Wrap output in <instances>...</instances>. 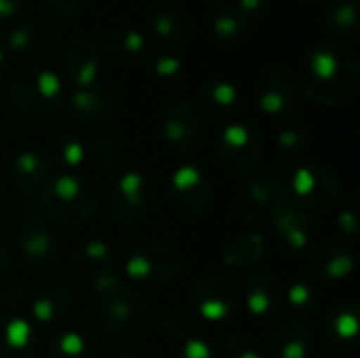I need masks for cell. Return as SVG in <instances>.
I'll return each mask as SVG.
<instances>
[{
	"instance_id": "cell-7",
	"label": "cell",
	"mask_w": 360,
	"mask_h": 358,
	"mask_svg": "<svg viewBox=\"0 0 360 358\" xmlns=\"http://www.w3.org/2000/svg\"><path fill=\"white\" fill-rule=\"evenodd\" d=\"M146 34L137 27H116L103 40V53L112 63L131 65L146 53Z\"/></svg>"
},
{
	"instance_id": "cell-17",
	"label": "cell",
	"mask_w": 360,
	"mask_h": 358,
	"mask_svg": "<svg viewBox=\"0 0 360 358\" xmlns=\"http://www.w3.org/2000/svg\"><path fill=\"white\" fill-rule=\"evenodd\" d=\"M213 2H217V4H221V6H226V4H230L232 0H213Z\"/></svg>"
},
{
	"instance_id": "cell-4",
	"label": "cell",
	"mask_w": 360,
	"mask_h": 358,
	"mask_svg": "<svg viewBox=\"0 0 360 358\" xmlns=\"http://www.w3.org/2000/svg\"><path fill=\"white\" fill-rule=\"evenodd\" d=\"M259 106L268 114H289L300 106V84L283 68H268L257 84Z\"/></svg>"
},
{
	"instance_id": "cell-12",
	"label": "cell",
	"mask_w": 360,
	"mask_h": 358,
	"mask_svg": "<svg viewBox=\"0 0 360 358\" xmlns=\"http://www.w3.org/2000/svg\"><path fill=\"white\" fill-rule=\"evenodd\" d=\"M152 72L156 78H162V80H179L186 72V65L177 55L160 53L152 59Z\"/></svg>"
},
{
	"instance_id": "cell-8",
	"label": "cell",
	"mask_w": 360,
	"mask_h": 358,
	"mask_svg": "<svg viewBox=\"0 0 360 358\" xmlns=\"http://www.w3.org/2000/svg\"><path fill=\"white\" fill-rule=\"evenodd\" d=\"M118 106V97L110 87H84L70 99V112L78 120H95L110 116Z\"/></svg>"
},
{
	"instance_id": "cell-9",
	"label": "cell",
	"mask_w": 360,
	"mask_h": 358,
	"mask_svg": "<svg viewBox=\"0 0 360 358\" xmlns=\"http://www.w3.org/2000/svg\"><path fill=\"white\" fill-rule=\"evenodd\" d=\"M360 2L359 0H327L323 19L327 30L333 36L346 38L352 36L359 27Z\"/></svg>"
},
{
	"instance_id": "cell-11",
	"label": "cell",
	"mask_w": 360,
	"mask_h": 358,
	"mask_svg": "<svg viewBox=\"0 0 360 358\" xmlns=\"http://www.w3.org/2000/svg\"><path fill=\"white\" fill-rule=\"evenodd\" d=\"M202 97L207 103H211L217 110H232L238 106V91L232 82L226 80H213L207 82L202 89Z\"/></svg>"
},
{
	"instance_id": "cell-2",
	"label": "cell",
	"mask_w": 360,
	"mask_h": 358,
	"mask_svg": "<svg viewBox=\"0 0 360 358\" xmlns=\"http://www.w3.org/2000/svg\"><path fill=\"white\" fill-rule=\"evenodd\" d=\"M59 95L61 82L46 68H25L8 80L11 101L25 112H49L59 103Z\"/></svg>"
},
{
	"instance_id": "cell-1",
	"label": "cell",
	"mask_w": 360,
	"mask_h": 358,
	"mask_svg": "<svg viewBox=\"0 0 360 358\" xmlns=\"http://www.w3.org/2000/svg\"><path fill=\"white\" fill-rule=\"evenodd\" d=\"M302 82L308 95L321 103L344 101L359 84L354 53L338 40L310 46L302 59Z\"/></svg>"
},
{
	"instance_id": "cell-5",
	"label": "cell",
	"mask_w": 360,
	"mask_h": 358,
	"mask_svg": "<svg viewBox=\"0 0 360 358\" xmlns=\"http://www.w3.org/2000/svg\"><path fill=\"white\" fill-rule=\"evenodd\" d=\"M150 27L169 44H186L194 34V19L181 4L156 2L150 11Z\"/></svg>"
},
{
	"instance_id": "cell-14",
	"label": "cell",
	"mask_w": 360,
	"mask_h": 358,
	"mask_svg": "<svg viewBox=\"0 0 360 358\" xmlns=\"http://www.w3.org/2000/svg\"><path fill=\"white\" fill-rule=\"evenodd\" d=\"M230 4L249 27L259 21L266 11V0H232Z\"/></svg>"
},
{
	"instance_id": "cell-6",
	"label": "cell",
	"mask_w": 360,
	"mask_h": 358,
	"mask_svg": "<svg viewBox=\"0 0 360 358\" xmlns=\"http://www.w3.org/2000/svg\"><path fill=\"white\" fill-rule=\"evenodd\" d=\"M53 38H55V34L46 23L21 21L6 30L4 44L8 51H13L17 55H34V53H42V51L51 49Z\"/></svg>"
},
{
	"instance_id": "cell-15",
	"label": "cell",
	"mask_w": 360,
	"mask_h": 358,
	"mask_svg": "<svg viewBox=\"0 0 360 358\" xmlns=\"http://www.w3.org/2000/svg\"><path fill=\"white\" fill-rule=\"evenodd\" d=\"M27 0H0V19L13 17Z\"/></svg>"
},
{
	"instance_id": "cell-16",
	"label": "cell",
	"mask_w": 360,
	"mask_h": 358,
	"mask_svg": "<svg viewBox=\"0 0 360 358\" xmlns=\"http://www.w3.org/2000/svg\"><path fill=\"white\" fill-rule=\"evenodd\" d=\"M4 72H6V49L0 46V80H2Z\"/></svg>"
},
{
	"instance_id": "cell-13",
	"label": "cell",
	"mask_w": 360,
	"mask_h": 358,
	"mask_svg": "<svg viewBox=\"0 0 360 358\" xmlns=\"http://www.w3.org/2000/svg\"><path fill=\"white\" fill-rule=\"evenodd\" d=\"M84 2H86V0H42L44 8H46L53 17L63 19V21L78 17V15L82 13V8H84Z\"/></svg>"
},
{
	"instance_id": "cell-3",
	"label": "cell",
	"mask_w": 360,
	"mask_h": 358,
	"mask_svg": "<svg viewBox=\"0 0 360 358\" xmlns=\"http://www.w3.org/2000/svg\"><path fill=\"white\" fill-rule=\"evenodd\" d=\"M61 72L78 89L91 87L99 74V49L86 36H74L61 49Z\"/></svg>"
},
{
	"instance_id": "cell-10",
	"label": "cell",
	"mask_w": 360,
	"mask_h": 358,
	"mask_svg": "<svg viewBox=\"0 0 360 358\" xmlns=\"http://www.w3.org/2000/svg\"><path fill=\"white\" fill-rule=\"evenodd\" d=\"M249 25L238 17V13L232 8V4L219 6L213 15V34L221 42H236L247 34Z\"/></svg>"
}]
</instances>
